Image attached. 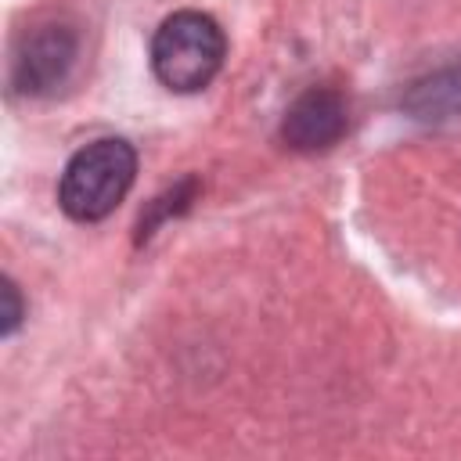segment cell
I'll list each match as a JSON object with an SVG mask.
<instances>
[{"instance_id": "6da1fadb", "label": "cell", "mask_w": 461, "mask_h": 461, "mask_svg": "<svg viewBox=\"0 0 461 461\" xmlns=\"http://www.w3.org/2000/svg\"><path fill=\"white\" fill-rule=\"evenodd\" d=\"M133 176H137V151L122 137L90 140L68 158L58 184V205L79 223H97L126 198Z\"/></svg>"}, {"instance_id": "7a4b0ae2", "label": "cell", "mask_w": 461, "mask_h": 461, "mask_svg": "<svg viewBox=\"0 0 461 461\" xmlns=\"http://www.w3.org/2000/svg\"><path fill=\"white\" fill-rule=\"evenodd\" d=\"M223 29L202 11H176L151 36V68L173 94H194L209 86L223 65Z\"/></svg>"}, {"instance_id": "3957f363", "label": "cell", "mask_w": 461, "mask_h": 461, "mask_svg": "<svg viewBox=\"0 0 461 461\" xmlns=\"http://www.w3.org/2000/svg\"><path fill=\"white\" fill-rule=\"evenodd\" d=\"M76 54H79V36L72 25L65 22H43V25H32L14 58H11V83L18 94H50L58 90L72 65H76Z\"/></svg>"}, {"instance_id": "277c9868", "label": "cell", "mask_w": 461, "mask_h": 461, "mask_svg": "<svg viewBox=\"0 0 461 461\" xmlns=\"http://www.w3.org/2000/svg\"><path fill=\"white\" fill-rule=\"evenodd\" d=\"M349 126V104L331 86H310L299 94L285 119H281V140L292 151H324L342 140Z\"/></svg>"}, {"instance_id": "5b68a950", "label": "cell", "mask_w": 461, "mask_h": 461, "mask_svg": "<svg viewBox=\"0 0 461 461\" xmlns=\"http://www.w3.org/2000/svg\"><path fill=\"white\" fill-rule=\"evenodd\" d=\"M400 108L414 119H454V115H461V61L414 79L400 94Z\"/></svg>"}, {"instance_id": "8992f818", "label": "cell", "mask_w": 461, "mask_h": 461, "mask_svg": "<svg viewBox=\"0 0 461 461\" xmlns=\"http://www.w3.org/2000/svg\"><path fill=\"white\" fill-rule=\"evenodd\" d=\"M194 194H198V180H194V176H187V180L173 184L166 194H158L155 202H148V212H140V223H137V241L151 238V234H155V227H162L169 216L184 212V209L194 202Z\"/></svg>"}, {"instance_id": "52a82bcc", "label": "cell", "mask_w": 461, "mask_h": 461, "mask_svg": "<svg viewBox=\"0 0 461 461\" xmlns=\"http://www.w3.org/2000/svg\"><path fill=\"white\" fill-rule=\"evenodd\" d=\"M22 299H18V285L11 277H4V335H14V328L22 324Z\"/></svg>"}]
</instances>
